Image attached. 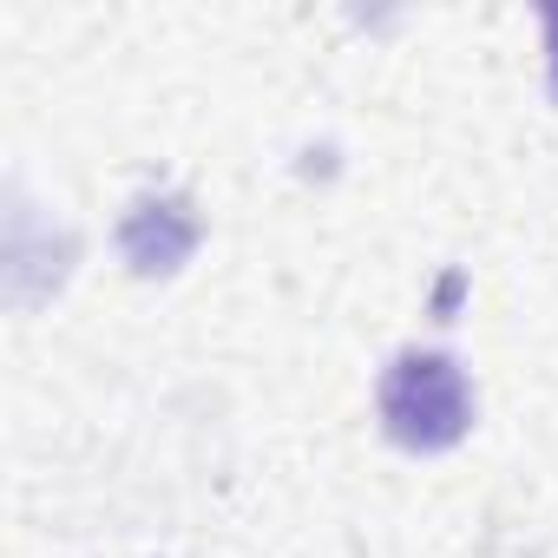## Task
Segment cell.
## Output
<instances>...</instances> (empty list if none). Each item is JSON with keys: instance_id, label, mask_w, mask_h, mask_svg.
Listing matches in <instances>:
<instances>
[{"instance_id": "3", "label": "cell", "mask_w": 558, "mask_h": 558, "mask_svg": "<svg viewBox=\"0 0 558 558\" xmlns=\"http://www.w3.org/2000/svg\"><path fill=\"white\" fill-rule=\"evenodd\" d=\"M545 40H551V93H558V8L545 14Z\"/></svg>"}, {"instance_id": "2", "label": "cell", "mask_w": 558, "mask_h": 558, "mask_svg": "<svg viewBox=\"0 0 558 558\" xmlns=\"http://www.w3.org/2000/svg\"><path fill=\"white\" fill-rule=\"evenodd\" d=\"M191 243H197V217H191V204L184 197H138L132 210H125V223H119V250H125V263L138 269V276H165V269H178L184 256H191Z\"/></svg>"}, {"instance_id": "1", "label": "cell", "mask_w": 558, "mask_h": 558, "mask_svg": "<svg viewBox=\"0 0 558 558\" xmlns=\"http://www.w3.org/2000/svg\"><path fill=\"white\" fill-rule=\"evenodd\" d=\"M381 421L401 447L440 453L473 427V388L466 368L440 349H401L395 368L381 375Z\"/></svg>"}]
</instances>
